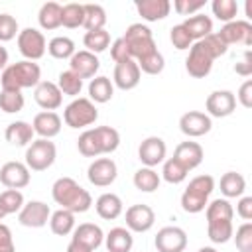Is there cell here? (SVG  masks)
I'll use <instances>...</instances> for the list:
<instances>
[{"label": "cell", "instance_id": "obj_3", "mask_svg": "<svg viewBox=\"0 0 252 252\" xmlns=\"http://www.w3.org/2000/svg\"><path fill=\"white\" fill-rule=\"evenodd\" d=\"M41 83V69L35 61H16L10 63L2 75H0V85L2 91H22V89H32Z\"/></svg>", "mask_w": 252, "mask_h": 252}, {"label": "cell", "instance_id": "obj_5", "mask_svg": "<svg viewBox=\"0 0 252 252\" xmlns=\"http://www.w3.org/2000/svg\"><path fill=\"white\" fill-rule=\"evenodd\" d=\"M122 39L126 41L128 51H130V57L134 61H140L146 55L158 51L156 41H154V35H152V30L146 24H130L126 28V33L122 35Z\"/></svg>", "mask_w": 252, "mask_h": 252}, {"label": "cell", "instance_id": "obj_34", "mask_svg": "<svg viewBox=\"0 0 252 252\" xmlns=\"http://www.w3.org/2000/svg\"><path fill=\"white\" fill-rule=\"evenodd\" d=\"M96 140H98V146H100V152L102 154H112L118 150L120 146V134L116 128L112 126H96L93 128Z\"/></svg>", "mask_w": 252, "mask_h": 252}, {"label": "cell", "instance_id": "obj_51", "mask_svg": "<svg viewBox=\"0 0 252 252\" xmlns=\"http://www.w3.org/2000/svg\"><path fill=\"white\" fill-rule=\"evenodd\" d=\"M201 8H205V0H175L173 2V10L181 16H195Z\"/></svg>", "mask_w": 252, "mask_h": 252}, {"label": "cell", "instance_id": "obj_29", "mask_svg": "<svg viewBox=\"0 0 252 252\" xmlns=\"http://www.w3.org/2000/svg\"><path fill=\"white\" fill-rule=\"evenodd\" d=\"M114 94V85L108 77L104 75H98V77H93L91 83H89V98L93 102H98V104H104L112 98Z\"/></svg>", "mask_w": 252, "mask_h": 252}, {"label": "cell", "instance_id": "obj_32", "mask_svg": "<svg viewBox=\"0 0 252 252\" xmlns=\"http://www.w3.org/2000/svg\"><path fill=\"white\" fill-rule=\"evenodd\" d=\"M49 228L57 236L71 234L75 230V215L71 211H65V209H59V211L51 213V217H49Z\"/></svg>", "mask_w": 252, "mask_h": 252}, {"label": "cell", "instance_id": "obj_23", "mask_svg": "<svg viewBox=\"0 0 252 252\" xmlns=\"http://www.w3.org/2000/svg\"><path fill=\"white\" fill-rule=\"evenodd\" d=\"M71 240H75V242H79V244H83L91 250H96L104 240V232L94 222H81L79 226H75Z\"/></svg>", "mask_w": 252, "mask_h": 252}, {"label": "cell", "instance_id": "obj_9", "mask_svg": "<svg viewBox=\"0 0 252 252\" xmlns=\"http://www.w3.org/2000/svg\"><path fill=\"white\" fill-rule=\"evenodd\" d=\"M158 252H183L187 248V232L179 226H163L154 238Z\"/></svg>", "mask_w": 252, "mask_h": 252}, {"label": "cell", "instance_id": "obj_45", "mask_svg": "<svg viewBox=\"0 0 252 252\" xmlns=\"http://www.w3.org/2000/svg\"><path fill=\"white\" fill-rule=\"evenodd\" d=\"M211 10H213V16L224 24L236 20V14H238V4L234 0H213L211 4Z\"/></svg>", "mask_w": 252, "mask_h": 252}, {"label": "cell", "instance_id": "obj_28", "mask_svg": "<svg viewBox=\"0 0 252 252\" xmlns=\"http://www.w3.org/2000/svg\"><path fill=\"white\" fill-rule=\"evenodd\" d=\"M181 26L187 30V33L191 35L193 41H199V39H203V37L213 33V20L209 16H205V14L189 16Z\"/></svg>", "mask_w": 252, "mask_h": 252}, {"label": "cell", "instance_id": "obj_14", "mask_svg": "<svg viewBox=\"0 0 252 252\" xmlns=\"http://www.w3.org/2000/svg\"><path fill=\"white\" fill-rule=\"evenodd\" d=\"M116 175H118V167L112 158H96L87 169V177L94 187L112 185L116 181Z\"/></svg>", "mask_w": 252, "mask_h": 252}, {"label": "cell", "instance_id": "obj_12", "mask_svg": "<svg viewBox=\"0 0 252 252\" xmlns=\"http://www.w3.org/2000/svg\"><path fill=\"white\" fill-rule=\"evenodd\" d=\"M126 228L130 232H148L156 222V213L150 205L136 203L126 209Z\"/></svg>", "mask_w": 252, "mask_h": 252}, {"label": "cell", "instance_id": "obj_41", "mask_svg": "<svg viewBox=\"0 0 252 252\" xmlns=\"http://www.w3.org/2000/svg\"><path fill=\"white\" fill-rule=\"evenodd\" d=\"M83 43L87 47V51L91 53H102L108 49L110 45V33L106 30H96V32H87L83 37Z\"/></svg>", "mask_w": 252, "mask_h": 252}, {"label": "cell", "instance_id": "obj_16", "mask_svg": "<svg viewBox=\"0 0 252 252\" xmlns=\"http://www.w3.org/2000/svg\"><path fill=\"white\" fill-rule=\"evenodd\" d=\"M213 128V120L209 114L201 112V110H189L179 118V130L187 136V138H199L205 136L207 132H211Z\"/></svg>", "mask_w": 252, "mask_h": 252}, {"label": "cell", "instance_id": "obj_47", "mask_svg": "<svg viewBox=\"0 0 252 252\" xmlns=\"http://www.w3.org/2000/svg\"><path fill=\"white\" fill-rule=\"evenodd\" d=\"M136 63H138L140 71L146 73V75H159V73L163 71V67H165L163 55H161L159 51H154V53L146 55L144 59H140V61H136Z\"/></svg>", "mask_w": 252, "mask_h": 252}, {"label": "cell", "instance_id": "obj_15", "mask_svg": "<svg viewBox=\"0 0 252 252\" xmlns=\"http://www.w3.org/2000/svg\"><path fill=\"white\" fill-rule=\"evenodd\" d=\"M205 108L211 118H224V116H230L236 108V98H234V93L232 91H213L209 96H207V102H205Z\"/></svg>", "mask_w": 252, "mask_h": 252}, {"label": "cell", "instance_id": "obj_4", "mask_svg": "<svg viewBox=\"0 0 252 252\" xmlns=\"http://www.w3.org/2000/svg\"><path fill=\"white\" fill-rule=\"evenodd\" d=\"M215 189V179L213 175H197L189 181V185L185 187L183 195H181V209L185 213L197 215L201 211H205V207L209 205V197Z\"/></svg>", "mask_w": 252, "mask_h": 252}, {"label": "cell", "instance_id": "obj_33", "mask_svg": "<svg viewBox=\"0 0 252 252\" xmlns=\"http://www.w3.org/2000/svg\"><path fill=\"white\" fill-rule=\"evenodd\" d=\"M161 183L159 173L154 167H140L134 173V187L142 193H154Z\"/></svg>", "mask_w": 252, "mask_h": 252}, {"label": "cell", "instance_id": "obj_62", "mask_svg": "<svg viewBox=\"0 0 252 252\" xmlns=\"http://www.w3.org/2000/svg\"><path fill=\"white\" fill-rule=\"evenodd\" d=\"M4 217H6V213H4V211H2V207H0V220H2Z\"/></svg>", "mask_w": 252, "mask_h": 252}, {"label": "cell", "instance_id": "obj_52", "mask_svg": "<svg viewBox=\"0 0 252 252\" xmlns=\"http://www.w3.org/2000/svg\"><path fill=\"white\" fill-rule=\"evenodd\" d=\"M110 55H112V59H114L116 63L132 59V57H130V51H128V45H126V41H124L122 37H118V39L112 41V45H110Z\"/></svg>", "mask_w": 252, "mask_h": 252}, {"label": "cell", "instance_id": "obj_7", "mask_svg": "<svg viewBox=\"0 0 252 252\" xmlns=\"http://www.w3.org/2000/svg\"><path fill=\"white\" fill-rule=\"evenodd\" d=\"M57 158V148L51 140L37 138L26 148V165L30 171H45L53 165Z\"/></svg>", "mask_w": 252, "mask_h": 252}, {"label": "cell", "instance_id": "obj_26", "mask_svg": "<svg viewBox=\"0 0 252 252\" xmlns=\"http://www.w3.org/2000/svg\"><path fill=\"white\" fill-rule=\"evenodd\" d=\"M94 209H96V215L104 220H114L122 215L124 211V205H122V199L116 195V193H102L96 203H94Z\"/></svg>", "mask_w": 252, "mask_h": 252}, {"label": "cell", "instance_id": "obj_43", "mask_svg": "<svg viewBox=\"0 0 252 252\" xmlns=\"http://www.w3.org/2000/svg\"><path fill=\"white\" fill-rule=\"evenodd\" d=\"M187 169L175 159V158H169V159H165L163 161V169H161V177L167 181V183H171V185H179V183H183L185 181V177H187Z\"/></svg>", "mask_w": 252, "mask_h": 252}, {"label": "cell", "instance_id": "obj_24", "mask_svg": "<svg viewBox=\"0 0 252 252\" xmlns=\"http://www.w3.org/2000/svg\"><path fill=\"white\" fill-rule=\"evenodd\" d=\"M136 10L146 22H158L169 16L171 2L169 0H140L136 2Z\"/></svg>", "mask_w": 252, "mask_h": 252}, {"label": "cell", "instance_id": "obj_55", "mask_svg": "<svg viewBox=\"0 0 252 252\" xmlns=\"http://www.w3.org/2000/svg\"><path fill=\"white\" fill-rule=\"evenodd\" d=\"M236 213L240 219L250 220L252 219V197H240V201L236 203Z\"/></svg>", "mask_w": 252, "mask_h": 252}, {"label": "cell", "instance_id": "obj_38", "mask_svg": "<svg viewBox=\"0 0 252 252\" xmlns=\"http://www.w3.org/2000/svg\"><path fill=\"white\" fill-rule=\"evenodd\" d=\"M83 22H85V8H83V4L71 2V4L61 6V26H65L69 30H75V28H81Z\"/></svg>", "mask_w": 252, "mask_h": 252}, {"label": "cell", "instance_id": "obj_35", "mask_svg": "<svg viewBox=\"0 0 252 252\" xmlns=\"http://www.w3.org/2000/svg\"><path fill=\"white\" fill-rule=\"evenodd\" d=\"M234 226L232 220H211L207 222V236L213 244H224L232 238Z\"/></svg>", "mask_w": 252, "mask_h": 252}, {"label": "cell", "instance_id": "obj_39", "mask_svg": "<svg viewBox=\"0 0 252 252\" xmlns=\"http://www.w3.org/2000/svg\"><path fill=\"white\" fill-rule=\"evenodd\" d=\"M47 51L55 59H71L73 53H75V41L67 35H57V37L49 39Z\"/></svg>", "mask_w": 252, "mask_h": 252}, {"label": "cell", "instance_id": "obj_8", "mask_svg": "<svg viewBox=\"0 0 252 252\" xmlns=\"http://www.w3.org/2000/svg\"><path fill=\"white\" fill-rule=\"evenodd\" d=\"M18 49L28 61H37L47 51V41L43 33L35 28H24L18 33Z\"/></svg>", "mask_w": 252, "mask_h": 252}, {"label": "cell", "instance_id": "obj_61", "mask_svg": "<svg viewBox=\"0 0 252 252\" xmlns=\"http://www.w3.org/2000/svg\"><path fill=\"white\" fill-rule=\"evenodd\" d=\"M246 16H248V18H252V2H250V0L246 2Z\"/></svg>", "mask_w": 252, "mask_h": 252}, {"label": "cell", "instance_id": "obj_37", "mask_svg": "<svg viewBox=\"0 0 252 252\" xmlns=\"http://www.w3.org/2000/svg\"><path fill=\"white\" fill-rule=\"evenodd\" d=\"M205 217H207V222H211V220H232L234 209L226 199H215L205 207Z\"/></svg>", "mask_w": 252, "mask_h": 252}, {"label": "cell", "instance_id": "obj_36", "mask_svg": "<svg viewBox=\"0 0 252 252\" xmlns=\"http://www.w3.org/2000/svg\"><path fill=\"white\" fill-rule=\"evenodd\" d=\"M85 8V22L83 28L87 32H96V30H104L106 24V12L100 4H83Z\"/></svg>", "mask_w": 252, "mask_h": 252}, {"label": "cell", "instance_id": "obj_22", "mask_svg": "<svg viewBox=\"0 0 252 252\" xmlns=\"http://www.w3.org/2000/svg\"><path fill=\"white\" fill-rule=\"evenodd\" d=\"M173 158H175L187 171H191V169H195V167L201 165V161H203V158H205V152H203L201 144L187 140V142L177 144V148H175V152H173Z\"/></svg>", "mask_w": 252, "mask_h": 252}, {"label": "cell", "instance_id": "obj_6", "mask_svg": "<svg viewBox=\"0 0 252 252\" xmlns=\"http://www.w3.org/2000/svg\"><path fill=\"white\" fill-rule=\"evenodd\" d=\"M96 118H98V110H96L94 102L85 96L73 98L63 110V122L69 128H87V126L94 124Z\"/></svg>", "mask_w": 252, "mask_h": 252}, {"label": "cell", "instance_id": "obj_20", "mask_svg": "<svg viewBox=\"0 0 252 252\" xmlns=\"http://www.w3.org/2000/svg\"><path fill=\"white\" fill-rule=\"evenodd\" d=\"M61 126H63V120L57 112H51V110H43V112H37L33 116V122H32V128L33 132L43 138V140H51L55 138L59 132H61Z\"/></svg>", "mask_w": 252, "mask_h": 252}, {"label": "cell", "instance_id": "obj_21", "mask_svg": "<svg viewBox=\"0 0 252 252\" xmlns=\"http://www.w3.org/2000/svg\"><path fill=\"white\" fill-rule=\"evenodd\" d=\"M33 98L39 108L51 110V112H55V108H59L63 102V94H61L59 87L51 81H41L33 91Z\"/></svg>", "mask_w": 252, "mask_h": 252}, {"label": "cell", "instance_id": "obj_2", "mask_svg": "<svg viewBox=\"0 0 252 252\" xmlns=\"http://www.w3.org/2000/svg\"><path fill=\"white\" fill-rule=\"evenodd\" d=\"M51 197L61 209L71 211L73 215L87 213L93 205L91 193L81 187L73 177H59L51 187Z\"/></svg>", "mask_w": 252, "mask_h": 252}, {"label": "cell", "instance_id": "obj_30", "mask_svg": "<svg viewBox=\"0 0 252 252\" xmlns=\"http://www.w3.org/2000/svg\"><path fill=\"white\" fill-rule=\"evenodd\" d=\"M220 193L226 197V199H232V197H242V193L246 191V179L242 173L238 171H226L220 181Z\"/></svg>", "mask_w": 252, "mask_h": 252}, {"label": "cell", "instance_id": "obj_31", "mask_svg": "<svg viewBox=\"0 0 252 252\" xmlns=\"http://www.w3.org/2000/svg\"><path fill=\"white\" fill-rule=\"evenodd\" d=\"M37 22L41 26V30H57L61 26V4L57 2H45L41 4L39 12H37Z\"/></svg>", "mask_w": 252, "mask_h": 252}, {"label": "cell", "instance_id": "obj_49", "mask_svg": "<svg viewBox=\"0 0 252 252\" xmlns=\"http://www.w3.org/2000/svg\"><path fill=\"white\" fill-rule=\"evenodd\" d=\"M169 39H171L173 47H175V49H179V51L189 49V47L195 43V41L191 39V35L187 33V30H185L181 24H177V26H173V28L169 30Z\"/></svg>", "mask_w": 252, "mask_h": 252}, {"label": "cell", "instance_id": "obj_10", "mask_svg": "<svg viewBox=\"0 0 252 252\" xmlns=\"http://www.w3.org/2000/svg\"><path fill=\"white\" fill-rule=\"evenodd\" d=\"M219 37L228 45H252V24L248 20H232L228 24H224L220 28V32H217Z\"/></svg>", "mask_w": 252, "mask_h": 252}, {"label": "cell", "instance_id": "obj_54", "mask_svg": "<svg viewBox=\"0 0 252 252\" xmlns=\"http://www.w3.org/2000/svg\"><path fill=\"white\" fill-rule=\"evenodd\" d=\"M234 73L240 75V77H250L252 75V53L250 51H244V55L236 61Z\"/></svg>", "mask_w": 252, "mask_h": 252}, {"label": "cell", "instance_id": "obj_48", "mask_svg": "<svg viewBox=\"0 0 252 252\" xmlns=\"http://www.w3.org/2000/svg\"><path fill=\"white\" fill-rule=\"evenodd\" d=\"M234 244L238 252H252V222L246 220L236 228V234H232Z\"/></svg>", "mask_w": 252, "mask_h": 252}, {"label": "cell", "instance_id": "obj_58", "mask_svg": "<svg viewBox=\"0 0 252 252\" xmlns=\"http://www.w3.org/2000/svg\"><path fill=\"white\" fill-rule=\"evenodd\" d=\"M8 67V51H6V47L0 43V71H4Z\"/></svg>", "mask_w": 252, "mask_h": 252}, {"label": "cell", "instance_id": "obj_59", "mask_svg": "<svg viewBox=\"0 0 252 252\" xmlns=\"http://www.w3.org/2000/svg\"><path fill=\"white\" fill-rule=\"evenodd\" d=\"M0 252H16V246L10 244V246H0Z\"/></svg>", "mask_w": 252, "mask_h": 252}, {"label": "cell", "instance_id": "obj_60", "mask_svg": "<svg viewBox=\"0 0 252 252\" xmlns=\"http://www.w3.org/2000/svg\"><path fill=\"white\" fill-rule=\"evenodd\" d=\"M197 252H219L217 248H213V246H203V248H199Z\"/></svg>", "mask_w": 252, "mask_h": 252}, {"label": "cell", "instance_id": "obj_42", "mask_svg": "<svg viewBox=\"0 0 252 252\" xmlns=\"http://www.w3.org/2000/svg\"><path fill=\"white\" fill-rule=\"evenodd\" d=\"M77 150H79L85 158H98V156H102L100 146H98V140H96L93 128L85 130V132L79 136V140H77Z\"/></svg>", "mask_w": 252, "mask_h": 252}, {"label": "cell", "instance_id": "obj_53", "mask_svg": "<svg viewBox=\"0 0 252 252\" xmlns=\"http://www.w3.org/2000/svg\"><path fill=\"white\" fill-rule=\"evenodd\" d=\"M244 108H252V79H246L242 85H240V89H238V93H236V96H234Z\"/></svg>", "mask_w": 252, "mask_h": 252}, {"label": "cell", "instance_id": "obj_17", "mask_svg": "<svg viewBox=\"0 0 252 252\" xmlns=\"http://www.w3.org/2000/svg\"><path fill=\"white\" fill-rule=\"evenodd\" d=\"M30 169L22 161H6L0 167V183L8 189H24L30 185Z\"/></svg>", "mask_w": 252, "mask_h": 252}, {"label": "cell", "instance_id": "obj_44", "mask_svg": "<svg viewBox=\"0 0 252 252\" xmlns=\"http://www.w3.org/2000/svg\"><path fill=\"white\" fill-rule=\"evenodd\" d=\"M24 195L20 189H6L0 193V207L6 215H14V213H20L22 207H24Z\"/></svg>", "mask_w": 252, "mask_h": 252}, {"label": "cell", "instance_id": "obj_18", "mask_svg": "<svg viewBox=\"0 0 252 252\" xmlns=\"http://www.w3.org/2000/svg\"><path fill=\"white\" fill-rule=\"evenodd\" d=\"M140 77H142V71L134 59L120 61L114 65V79H112L114 83L112 85H116L120 91H132L138 87Z\"/></svg>", "mask_w": 252, "mask_h": 252}, {"label": "cell", "instance_id": "obj_27", "mask_svg": "<svg viewBox=\"0 0 252 252\" xmlns=\"http://www.w3.org/2000/svg\"><path fill=\"white\" fill-rule=\"evenodd\" d=\"M104 244L108 252H130L134 246V236L126 226H114L104 236Z\"/></svg>", "mask_w": 252, "mask_h": 252}, {"label": "cell", "instance_id": "obj_19", "mask_svg": "<svg viewBox=\"0 0 252 252\" xmlns=\"http://www.w3.org/2000/svg\"><path fill=\"white\" fill-rule=\"evenodd\" d=\"M98 67H100L98 57L87 49L75 51L73 57L69 59V71H73L79 79H93L96 75Z\"/></svg>", "mask_w": 252, "mask_h": 252}, {"label": "cell", "instance_id": "obj_25", "mask_svg": "<svg viewBox=\"0 0 252 252\" xmlns=\"http://www.w3.org/2000/svg\"><path fill=\"white\" fill-rule=\"evenodd\" d=\"M4 136H6V140H8L12 146L22 148V146H30V144L33 142L35 132H33V128H32L30 122H26V120H16V122H10V124L6 126Z\"/></svg>", "mask_w": 252, "mask_h": 252}, {"label": "cell", "instance_id": "obj_46", "mask_svg": "<svg viewBox=\"0 0 252 252\" xmlns=\"http://www.w3.org/2000/svg\"><path fill=\"white\" fill-rule=\"evenodd\" d=\"M26 100L22 91H0V110L6 114H16L24 108Z\"/></svg>", "mask_w": 252, "mask_h": 252}, {"label": "cell", "instance_id": "obj_1", "mask_svg": "<svg viewBox=\"0 0 252 252\" xmlns=\"http://www.w3.org/2000/svg\"><path fill=\"white\" fill-rule=\"evenodd\" d=\"M228 51L226 43L219 37L217 32H213L211 35L195 41L189 47V55L185 59V69L193 79H205L211 69H213V61L220 55H224Z\"/></svg>", "mask_w": 252, "mask_h": 252}, {"label": "cell", "instance_id": "obj_50", "mask_svg": "<svg viewBox=\"0 0 252 252\" xmlns=\"http://www.w3.org/2000/svg\"><path fill=\"white\" fill-rule=\"evenodd\" d=\"M18 33H20V30H18L16 18L10 14H0V43L14 39Z\"/></svg>", "mask_w": 252, "mask_h": 252}, {"label": "cell", "instance_id": "obj_13", "mask_svg": "<svg viewBox=\"0 0 252 252\" xmlns=\"http://www.w3.org/2000/svg\"><path fill=\"white\" fill-rule=\"evenodd\" d=\"M167 146L159 136H148L138 146V159L144 163V167H156L161 161H165Z\"/></svg>", "mask_w": 252, "mask_h": 252}, {"label": "cell", "instance_id": "obj_57", "mask_svg": "<svg viewBox=\"0 0 252 252\" xmlns=\"http://www.w3.org/2000/svg\"><path fill=\"white\" fill-rule=\"evenodd\" d=\"M67 252H93V250L83 246V244H79V242H75V240H71L69 246H67Z\"/></svg>", "mask_w": 252, "mask_h": 252}, {"label": "cell", "instance_id": "obj_11", "mask_svg": "<svg viewBox=\"0 0 252 252\" xmlns=\"http://www.w3.org/2000/svg\"><path fill=\"white\" fill-rule=\"evenodd\" d=\"M49 217H51V209L43 201H28V203H24L22 211L18 213L20 224L28 226V228H41V226H45L49 222Z\"/></svg>", "mask_w": 252, "mask_h": 252}, {"label": "cell", "instance_id": "obj_40", "mask_svg": "<svg viewBox=\"0 0 252 252\" xmlns=\"http://www.w3.org/2000/svg\"><path fill=\"white\" fill-rule=\"evenodd\" d=\"M61 91V94H67V96H73L77 98V94H81L83 91V79H79L73 71H61L59 77H57V83H55Z\"/></svg>", "mask_w": 252, "mask_h": 252}, {"label": "cell", "instance_id": "obj_56", "mask_svg": "<svg viewBox=\"0 0 252 252\" xmlns=\"http://www.w3.org/2000/svg\"><path fill=\"white\" fill-rule=\"evenodd\" d=\"M10 244H14V240H12V230H10L4 222H0V246H10Z\"/></svg>", "mask_w": 252, "mask_h": 252}]
</instances>
